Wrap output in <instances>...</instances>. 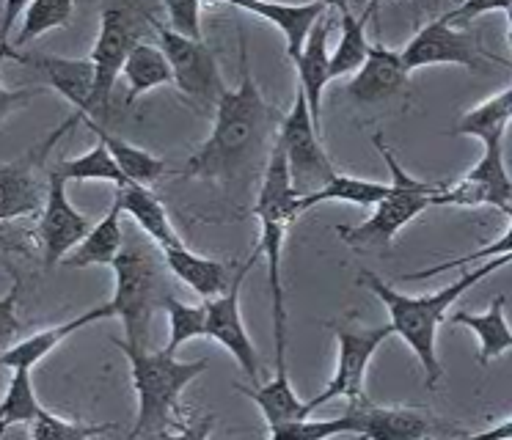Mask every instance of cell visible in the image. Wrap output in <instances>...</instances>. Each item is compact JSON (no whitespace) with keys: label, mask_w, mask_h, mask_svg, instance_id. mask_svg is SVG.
<instances>
[{"label":"cell","mask_w":512,"mask_h":440,"mask_svg":"<svg viewBox=\"0 0 512 440\" xmlns=\"http://www.w3.org/2000/svg\"><path fill=\"white\" fill-rule=\"evenodd\" d=\"M298 198H301V190L292 182L287 154L279 146V141H273L254 204V215L262 226L256 253L265 256V267H268V286L270 297H273V328L287 325L284 286H281V248H284V237H287L290 223L298 218Z\"/></svg>","instance_id":"5b68a950"},{"label":"cell","mask_w":512,"mask_h":440,"mask_svg":"<svg viewBox=\"0 0 512 440\" xmlns=\"http://www.w3.org/2000/svg\"><path fill=\"white\" fill-rule=\"evenodd\" d=\"M320 3H325L328 9H336V11L350 9V0H320Z\"/></svg>","instance_id":"f6af8a7d"},{"label":"cell","mask_w":512,"mask_h":440,"mask_svg":"<svg viewBox=\"0 0 512 440\" xmlns=\"http://www.w3.org/2000/svg\"><path fill=\"white\" fill-rule=\"evenodd\" d=\"M14 61L36 69L47 86L56 88L58 94L75 108V113H91V99H94V64H91V58H67V55L17 50Z\"/></svg>","instance_id":"e0dca14e"},{"label":"cell","mask_w":512,"mask_h":440,"mask_svg":"<svg viewBox=\"0 0 512 440\" xmlns=\"http://www.w3.org/2000/svg\"><path fill=\"white\" fill-rule=\"evenodd\" d=\"M273 339H276V377L270 383H256L254 388L234 385L240 394L254 399L256 405H259V410L265 413L268 429L279 427L284 421L312 416L309 405L303 402L301 396L295 394V388L290 383V369H287V328L273 330Z\"/></svg>","instance_id":"ac0fdd59"},{"label":"cell","mask_w":512,"mask_h":440,"mask_svg":"<svg viewBox=\"0 0 512 440\" xmlns=\"http://www.w3.org/2000/svg\"><path fill=\"white\" fill-rule=\"evenodd\" d=\"M212 113L215 121H212L210 138L201 143L196 154H190L185 176L229 182L254 163L256 154L265 149L273 127L279 130L276 110L265 102L256 80L251 77L243 31H240V83L226 88V94Z\"/></svg>","instance_id":"6da1fadb"},{"label":"cell","mask_w":512,"mask_h":440,"mask_svg":"<svg viewBox=\"0 0 512 440\" xmlns=\"http://www.w3.org/2000/svg\"><path fill=\"white\" fill-rule=\"evenodd\" d=\"M201 3L204 0H163L171 31L201 39Z\"/></svg>","instance_id":"f35d334b"},{"label":"cell","mask_w":512,"mask_h":440,"mask_svg":"<svg viewBox=\"0 0 512 440\" xmlns=\"http://www.w3.org/2000/svg\"><path fill=\"white\" fill-rule=\"evenodd\" d=\"M53 168L67 182H111L113 187H122L133 182L130 176L124 174L122 165L116 163L111 149L102 141L94 143L89 152L78 154V157H69V160H61Z\"/></svg>","instance_id":"4dcf8cb0"},{"label":"cell","mask_w":512,"mask_h":440,"mask_svg":"<svg viewBox=\"0 0 512 440\" xmlns=\"http://www.w3.org/2000/svg\"><path fill=\"white\" fill-rule=\"evenodd\" d=\"M116 198H119L124 212L135 220V226L146 231L160 248H171V245L182 242L174 226H171V218H168L163 201L149 190V185L130 182V185L116 187Z\"/></svg>","instance_id":"484cf974"},{"label":"cell","mask_w":512,"mask_h":440,"mask_svg":"<svg viewBox=\"0 0 512 440\" xmlns=\"http://www.w3.org/2000/svg\"><path fill=\"white\" fill-rule=\"evenodd\" d=\"M372 143H375V149L383 157L386 168H389V193L372 207V215L364 223H358V226H339L336 229V234L350 248H383V245H391L394 237L411 220L419 218L427 207H433V196L441 190V182H424V179H416V176L408 174L397 163V157L386 146L380 132L372 135Z\"/></svg>","instance_id":"8992f818"},{"label":"cell","mask_w":512,"mask_h":440,"mask_svg":"<svg viewBox=\"0 0 512 440\" xmlns=\"http://www.w3.org/2000/svg\"><path fill=\"white\" fill-rule=\"evenodd\" d=\"M39 407L42 405L36 399L31 369H14L9 388H6V394L0 399V435L9 427H14V424H28L31 427Z\"/></svg>","instance_id":"836d02e7"},{"label":"cell","mask_w":512,"mask_h":440,"mask_svg":"<svg viewBox=\"0 0 512 440\" xmlns=\"http://www.w3.org/2000/svg\"><path fill=\"white\" fill-rule=\"evenodd\" d=\"M402 61L411 72L438 64H455L468 72H479L488 66L490 55L482 53V44L474 33L452 28L444 17H438L419 28L411 42L402 47Z\"/></svg>","instance_id":"5bb4252c"},{"label":"cell","mask_w":512,"mask_h":440,"mask_svg":"<svg viewBox=\"0 0 512 440\" xmlns=\"http://www.w3.org/2000/svg\"><path fill=\"white\" fill-rule=\"evenodd\" d=\"M124 209L119 198L113 196L111 209L97 220L83 240L67 253L64 267L69 270H83V267H111L113 259L119 256L124 245Z\"/></svg>","instance_id":"603a6c76"},{"label":"cell","mask_w":512,"mask_h":440,"mask_svg":"<svg viewBox=\"0 0 512 440\" xmlns=\"http://www.w3.org/2000/svg\"><path fill=\"white\" fill-rule=\"evenodd\" d=\"M507 218H510V226H507V231H504L496 242L482 245V248H477V251L466 253V256H457V259H449V262L444 264L424 267V270H419V273H408L405 275V281H422V278H433V275H441L446 273V270H455V267H468V264H474V262H485V259H490V256L512 253V209L507 212Z\"/></svg>","instance_id":"74e56055"},{"label":"cell","mask_w":512,"mask_h":440,"mask_svg":"<svg viewBox=\"0 0 512 440\" xmlns=\"http://www.w3.org/2000/svg\"><path fill=\"white\" fill-rule=\"evenodd\" d=\"M113 297L108 300L113 317L122 319L124 341L146 347L157 308H163L168 289V264L163 248L146 231L124 229V245L111 264Z\"/></svg>","instance_id":"3957f363"},{"label":"cell","mask_w":512,"mask_h":440,"mask_svg":"<svg viewBox=\"0 0 512 440\" xmlns=\"http://www.w3.org/2000/svg\"><path fill=\"white\" fill-rule=\"evenodd\" d=\"M380 3H383V0H369V6H367V9H364V11H367L369 17H372V14H375V11H378Z\"/></svg>","instance_id":"7dc6e473"},{"label":"cell","mask_w":512,"mask_h":440,"mask_svg":"<svg viewBox=\"0 0 512 440\" xmlns=\"http://www.w3.org/2000/svg\"><path fill=\"white\" fill-rule=\"evenodd\" d=\"M155 31L157 39H160V50L166 53L168 64H171L174 86L179 88V94L188 99L190 105L212 113L229 88L223 80L215 53L204 44V39L182 36V33L160 25V22H155Z\"/></svg>","instance_id":"52a82bcc"},{"label":"cell","mask_w":512,"mask_h":440,"mask_svg":"<svg viewBox=\"0 0 512 440\" xmlns=\"http://www.w3.org/2000/svg\"><path fill=\"white\" fill-rule=\"evenodd\" d=\"M512 0H460V6H455L452 11H446V22H471L482 17V14H490V11H510Z\"/></svg>","instance_id":"b9f144b4"},{"label":"cell","mask_w":512,"mask_h":440,"mask_svg":"<svg viewBox=\"0 0 512 440\" xmlns=\"http://www.w3.org/2000/svg\"><path fill=\"white\" fill-rule=\"evenodd\" d=\"M163 308L168 314V344L163 347L166 352L177 355L179 347H185L188 341L207 336V308H204V303L188 306L179 297L168 295Z\"/></svg>","instance_id":"e575fe53"},{"label":"cell","mask_w":512,"mask_h":440,"mask_svg":"<svg viewBox=\"0 0 512 440\" xmlns=\"http://www.w3.org/2000/svg\"><path fill=\"white\" fill-rule=\"evenodd\" d=\"M67 179L58 174L56 168L47 171V193L45 204L39 209V245L45 267H56L67 259V253L78 245L94 226L89 215H83L67 196Z\"/></svg>","instance_id":"7c38bea8"},{"label":"cell","mask_w":512,"mask_h":440,"mask_svg":"<svg viewBox=\"0 0 512 440\" xmlns=\"http://www.w3.org/2000/svg\"><path fill=\"white\" fill-rule=\"evenodd\" d=\"M226 6L243 9L248 14H256L265 22H270L273 28H279L284 42H287V55L295 58L301 53L306 36L314 28V22L320 20L323 14H328V6L320 0L312 3H284V0H221Z\"/></svg>","instance_id":"7402d4cb"},{"label":"cell","mask_w":512,"mask_h":440,"mask_svg":"<svg viewBox=\"0 0 512 440\" xmlns=\"http://www.w3.org/2000/svg\"><path fill=\"white\" fill-rule=\"evenodd\" d=\"M75 124H80L78 113L64 121L58 130L50 132L34 152L23 154L20 160H12V163H0V223L3 220L28 218V215H36L42 209L45 196H42L39 168L45 165L47 152L56 146L58 138L67 130H72Z\"/></svg>","instance_id":"9a60e30c"},{"label":"cell","mask_w":512,"mask_h":440,"mask_svg":"<svg viewBox=\"0 0 512 440\" xmlns=\"http://www.w3.org/2000/svg\"><path fill=\"white\" fill-rule=\"evenodd\" d=\"M141 39H144V25L135 11L124 6H108L100 14V33L89 55L94 64V99H91L89 116L97 121L108 116L113 86L122 77L127 55Z\"/></svg>","instance_id":"9c48e42d"},{"label":"cell","mask_w":512,"mask_h":440,"mask_svg":"<svg viewBox=\"0 0 512 440\" xmlns=\"http://www.w3.org/2000/svg\"><path fill=\"white\" fill-rule=\"evenodd\" d=\"M270 438L276 440H325L336 438V435H347L345 418H295V421H284L279 427L268 429Z\"/></svg>","instance_id":"8d00e7d4"},{"label":"cell","mask_w":512,"mask_h":440,"mask_svg":"<svg viewBox=\"0 0 512 440\" xmlns=\"http://www.w3.org/2000/svg\"><path fill=\"white\" fill-rule=\"evenodd\" d=\"M345 432L372 440H419L433 435V418L416 407H383L367 396L350 399L345 407Z\"/></svg>","instance_id":"2e32d148"},{"label":"cell","mask_w":512,"mask_h":440,"mask_svg":"<svg viewBox=\"0 0 512 440\" xmlns=\"http://www.w3.org/2000/svg\"><path fill=\"white\" fill-rule=\"evenodd\" d=\"M14 55H17V50H14L12 44L9 42H0V66H3V61H14ZM45 88H6L3 83H0V124L9 119L12 113H17L20 108H25L28 102L34 97H39Z\"/></svg>","instance_id":"ab89813d"},{"label":"cell","mask_w":512,"mask_h":440,"mask_svg":"<svg viewBox=\"0 0 512 440\" xmlns=\"http://www.w3.org/2000/svg\"><path fill=\"white\" fill-rule=\"evenodd\" d=\"M75 14V0H31L28 9L23 11V22L20 31L14 36V42H9L14 50L28 47L36 42L39 36L56 31V28H67Z\"/></svg>","instance_id":"d6a6232c"},{"label":"cell","mask_w":512,"mask_h":440,"mask_svg":"<svg viewBox=\"0 0 512 440\" xmlns=\"http://www.w3.org/2000/svg\"><path fill=\"white\" fill-rule=\"evenodd\" d=\"M504 303L507 297L499 295L490 300L488 311L482 314H468V311H455L449 322L452 325H463L479 339V352L477 363L479 366H488L490 361H496L499 355L512 350V328L507 317H504Z\"/></svg>","instance_id":"d4e9b609"},{"label":"cell","mask_w":512,"mask_h":440,"mask_svg":"<svg viewBox=\"0 0 512 440\" xmlns=\"http://www.w3.org/2000/svg\"><path fill=\"white\" fill-rule=\"evenodd\" d=\"M512 124V83L499 94H493L485 102H479L477 108L466 110L455 121V135L477 138L482 146L490 143H504V132Z\"/></svg>","instance_id":"83f0119b"},{"label":"cell","mask_w":512,"mask_h":440,"mask_svg":"<svg viewBox=\"0 0 512 440\" xmlns=\"http://www.w3.org/2000/svg\"><path fill=\"white\" fill-rule=\"evenodd\" d=\"M100 319H113L111 303H100V306L83 311L80 317H72L67 322H61V325L39 330L34 336L17 339L12 347L0 352V366L9 369V372H14V369H34L36 363L45 361L47 355L56 350L58 344H64L72 333H78V330H83L86 325H94Z\"/></svg>","instance_id":"44dd1931"},{"label":"cell","mask_w":512,"mask_h":440,"mask_svg":"<svg viewBox=\"0 0 512 440\" xmlns=\"http://www.w3.org/2000/svg\"><path fill=\"white\" fill-rule=\"evenodd\" d=\"M474 438H512V416H507L504 421L488 429H479Z\"/></svg>","instance_id":"ee69618b"},{"label":"cell","mask_w":512,"mask_h":440,"mask_svg":"<svg viewBox=\"0 0 512 440\" xmlns=\"http://www.w3.org/2000/svg\"><path fill=\"white\" fill-rule=\"evenodd\" d=\"M408 77H411V69L402 61V50H389L383 44H372L367 61L361 64L358 72H353V80L347 86V97L356 99L361 105L386 102V99L405 91Z\"/></svg>","instance_id":"d6986e66"},{"label":"cell","mask_w":512,"mask_h":440,"mask_svg":"<svg viewBox=\"0 0 512 440\" xmlns=\"http://www.w3.org/2000/svg\"><path fill=\"white\" fill-rule=\"evenodd\" d=\"M386 193H389V182L358 179V176H347L336 171L323 187H317L312 193L298 198V215L309 212L317 204H325V201H342V204H353V207H375Z\"/></svg>","instance_id":"f546056e"},{"label":"cell","mask_w":512,"mask_h":440,"mask_svg":"<svg viewBox=\"0 0 512 440\" xmlns=\"http://www.w3.org/2000/svg\"><path fill=\"white\" fill-rule=\"evenodd\" d=\"M342 17V36H339V44L334 47L331 53V77H345L353 75L361 69V64L367 61L369 47L372 44L367 42V22L369 14L364 11L361 17H356L350 9L339 11Z\"/></svg>","instance_id":"1f68e13d"},{"label":"cell","mask_w":512,"mask_h":440,"mask_svg":"<svg viewBox=\"0 0 512 440\" xmlns=\"http://www.w3.org/2000/svg\"><path fill=\"white\" fill-rule=\"evenodd\" d=\"M31 0H3V11H0V42H9L14 22L23 17V11L28 9Z\"/></svg>","instance_id":"7bdbcfd3"},{"label":"cell","mask_w":512,"mask_h":440,"mask_svg":"<svg viewBox=\"0 0 512 440\" xmlns=\"http://www.w3.org/2000/svg\"><path fill=\"white\" fill-rule=\"evenodd\" d=\"M334 333L336 372L320 394L306 399V405H309L312 413L317 407L334 402V399L350 402V399L367 396L364 394V377H367L369 363L375 358V352L380 350V344L394 336V328H391V322L361 328V325H353V319H347L345 325H334Z\"/></svg>","instance_id":"ba28073f"},{"label":"cell","mask_w":512,"mask_h":440,"mask_svg":"<svg viewBox=\"0 0 512 440\" xmlns=\"http://www.w3.org/2000/svg\"><path fill=\"white\" fill-rule=\"evenodd\" d=\"M124 358L130 361L133 388L138 396V413L130 438L141 435H174L171 424L182 421V402L179 396L199 374L207 372L210 361H177V355L166 350L149 352L146 347H135L124 339L113 341Z\"/></svg>","instance_id":"277c9868"},{"label":"cell","mask_w":512,"mask_h":440,"mask_svg":"<svg viewBox=\"0 0 512 440\" xmlns=\"http://www.w3.org/2000/svg\"><path fill=\"white\" fill-rule=\"evenodd\" d=\"M334 22L328 20V14H323L320 20L314 22V28L306 36L301 53L292 58V64L298 69V86H301L303 97L309 102V113L317 130L323 132V91L325 86L334 80L331 77V50H328V36H331Z\"/></svg>","instance_id":"ffe728a7"},{"label":"cell","mask_w":512,"mask_h":440,"mask_svg":"<svg viewBox=\"0 0 512 440\" xmlns=\"http://www.w3.org/2000/svg\"><path fill=\"white\" fill-rule=\"evenodd\" d=\"M17 303H20V278H14L12 289L0 297V352L12 347L23 330V322L17 317Z\"/></svg>","instance_id":"60d3db41"},{"label":"cell","mask_w":512,"mask_h":440,"mask_svg":"<svg viewBox=\"0 0 512 440\" xmlns=\"http://www.w3.org/2000/svg\"><path fill=\"white\" fill-rule=\"evenodd\" d=\"M433 207H493L504 215L512 209V176L504 163V143H490L479 163L452 182H441Z\"/></svg>","instance_id":"8fae6325"},{"label":"cell","mask_w":512,"mask_h":440,"mask_svg":"<svg viewBox=\"0 0 512 440\" xmlns=\"http://www.w3.org/2000/svg\"><path fill=\"white\" fill-rule=\"evenodd\" d=\"M124 83H127V97H124V105L130 108L135 99L144 97L149 91H155L160 86H168L174 83V72H171V64H168L166 53L149 44L146 39L135 44L127 61H124L122 69Z\"/></svg>","instance_id":"4316f807"},{"label":"cell","mask_w":512,"mask_h":440,"mask_svg":"<svg viewBox=\"0 0 512 440\" xmlns=\"http://www.w3.org/2000/svg\"><path fill=\"white\" fill-rule=\"evenodd\" d=\"M163 256H166L168 273L174 275L177 281H182L185 286H190L204 300L207 297L223 295L229 289V284H232V273H229L226 264L218 262V259H207V256L193 253L190 248H185V242L163 248Z\"/></svg>","instance_id":"cb8c5ba5"},{"label":"cell","mask_w":512,"mask_h":440,"mask_svg":"<svg viewBox=\"0 0 512 440\" xmlns=\"http://www.w3.org/2000/svg\"><path fill=\"white\" fill-rule=\"evenodd\" d=\"M259 253H254L245 264H240V270L232 275V284L223 295L207 297L204 308H207V336L215 339L221 347L232 352V358L240 363V369L245 372L248 380L259 383L262 377V363H259V352H256L254 341L245 330L243 314H240V292H243L245 275L251 270V264Z\"/></svg>","instance_id":"4fadbf2b"},{"label":"cell","mask_w":512,"mask_h":440,"mask_svg":"<svg viewBox=\"0 0 512 440\" xmlns=\"http://www.w3.org/2000/svg\"><path fill=\"white\" fill-rule=\"evenodd\" d=\"M80 124H86L94 135H97V141H102L108 149H111V154L116 157V163L122 165V171L133 182H138V185H155L160 176L166 174V160H160L157 154H149L146 149H141V146H133V143H127L124 138H119V135H113V132H108L105 127H102V121H97L94 116H89V113H78Z\"/></svg>","instance_id":"f1b7e54d"},{"label":"cell","mask_w":512,"mask_h":440,"mask_svg":"<svg viewBox=\"0 0 512 440\" xmlns=\"http://www.w3.org/2000/svg\"><path fill=\"white\" fill-rule=\"evenodd\" d=\"M276 141L287 154L292 182L301 190V196L323 187L336 174L331 157L325 154L323 143H320V130L314 127L309 102L303 97L301 86L295 91L292 108L279 119Z\"/></svg>","instance_id":"30bf717a"},{"label":"cell","mask_w":512,"mask_h":440,"mask_svg":"<svg viewBox=\"0 0 512 440\" xmlns=\"http://www.w3.org/2000/svg\"><path fill=\"white\" fill-rule=\"evenodd\" d=\"M111 429L113 424H83V421L58 416L53 410H47L45 405L39 407V413L31 421V435L36 440H86L105 435Z\"/></svg>","instance_id":"d590c367"},{"label":"cell","mask_w":512,"mask_h":440,"mask_svg":"<svg viewBox=\"0 0 512 440\" xmlns=\"http://www.w3.org/2000/svg\"><path fill=\"white\" fill-rule=\"evenodd\" d=\"M507 264H512V253L490 256V259L479 264L477 270H468V273L460 275L455 284H446L438 292L419 297L394 289L372 270H361L358 281L367 289H372L380 297V303L389 308V322L394 328V336H400L411 347L413 355L422 363L424 374H427V388H435L441 374H444L438 352H435V336H438V325L446 319V311L455 306L460 295H466L471 286H477L482 278H488L490 273H496Z\"/></svg>","instance_id":"7a4b0ae2"},{"label":"cell","mask_w":512,"mask_h":440,"mask_svg":"<svg viewBox=\"0 0 512 440\" xmlns=\"http://www.w3.org/2000/svg\"><path fill=\"white\" fill-rule=\"evenodd\" d=\"M507 42H510V50H512V9L507 11Z\"/></svg>","instance_id":"bcb514c9"}]
</instances>
